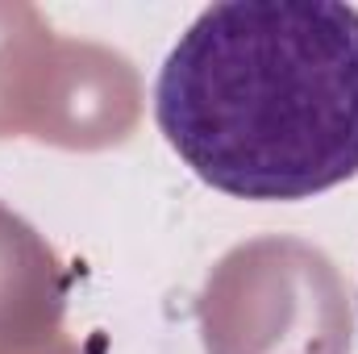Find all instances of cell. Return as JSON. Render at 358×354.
Returning <instances> with one entry per match:
<instances>
[{
	"mask_svg": "<svg viewBox=\"0 0 358 354\" xmlns=\"http://www.w3.org/2000/svg\"><path fill=\"white\" fill-rule=\"evenodd\" d=\"M155 117L217 192L308 200L358 176V8L225 0L171 46Z\"/></svg>",
	"mask_w": 358,
	"mask_h": 354,
	"instance_id": "obj_1",
	"label": "cell"
}]
</instances>
